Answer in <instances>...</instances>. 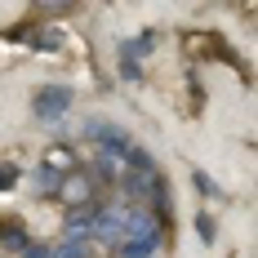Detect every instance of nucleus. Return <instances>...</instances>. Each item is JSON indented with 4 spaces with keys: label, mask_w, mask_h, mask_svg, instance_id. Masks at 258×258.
Returning a JSON list of instances; mask_svg holds the SVG:
<instances>
[{
    "label": "nucleus",
    "mask_w": 258,
    "mask_h": 258,
    "mask_svg": "<svg viewBox=\"0 0 258 258\" xmlns=\"http://www.w3.org/2000/svg\"><path fill=\"white\" fill-rule=\"evenodd\" d=\"M76 103V94L67 89V85H40L36 94H31V116L36 120H45V125H58L67 111Z\"/></svg>",
    "instance_id": "1"
},
{
    "label": "nucleus",
    "mask_w": 258,
    "mask_h": 258,
    "mask_svg": "<svg viewBox=\"0 0 258 258\" xmlns=\"http://www.w3.org/2000/svg\"><path fill=\"white\" fill-rule=\"evenodd\" d=\"M85 138H94V143H103L107 156H120L129 147V134L120 125H111V120H85V129H80Z\"/></svg>",
    "instance_id": "2"
},
{
    "label": "nucleus",
    "mask_w": 258,
    "mask_h": 258,
    "mask_svg": "<svg viewBox=\"0 0 258 258\" xmlns=\"http://www.w3.org/2000/svg\"><path fill=\"white\" fill-rule=\"evenodd\" d=\"M31 182H36V187H31L36 196H58V191H62V169H53V165H40V169L31 174Z\"/></svg>",
    "instance_id": "3"
},
{
    "label": "nucleus",
    "mask_w": 258,
    "mask_h": 258,
    "mask_svg": "<svg viewBox=\"0 0 258 258\" xmlns=\"http://www.w3.org/2000/svg\"><path fill=\"white\" fill-rule=\"evenodd\" d=\"M120 218L125 214H116V209H98V218H94L89 232L98 236V240H120Z\"/></svg>",
    "instance_id": "4"
},
{
    "label": "nucleus",
    "mask_w": 258,
    "mask_h": 258,
    "mask_svg": "<svg viewBox=\"0 0 258 258\" xmlns=\"http://www.w3.org/2000/svg\"><path fill=\"white\" fill-rule=\"evenodd\" d=\"M116 160H125V165H129V174H160V169H156V160L143 152V147H134V143H129V147L116 156Z\"/></svg>",
    "instance_id": "5"
},
{
    "label": "nucleus",
    "mask_w": 258,
    "mask_h": 258,
    "mask_svg": "<svg viewBox=\"0 0 258 258\" xmlns=\"http://www.w3.org/2000/svg\"><path fill=\"white\" fill-rule=\"evenodd\" d=\"M94 218H98V205H85V209H72V218H67V236H80L94 227Z\"/></svg>",
    "instance_id": "6"
},
{
    "label": "nucleus",
    "mask_w": 258,
    "mask_h": 258,
    "mask_svg": "<svg viewBox=\"0 0 258 258\" xmlns=\"http://www.w3.org/2000/svg\"><path fill=\"white\" fill-rule=\"evenodd\" d=\"M156 245H160V236L156 240H120L116 249H120V258H147V254H156Z\"/></svg>",
    "instance_id": "7"
},
{
    "label": "nucleus",
    "mask_w": 258,
    "mask_h": 258,
    "mask_svg": "<svg viewBox=\"0 0 258 258\" xmlns=\"http://www.w3.org/2000/svg\"><path fill=\"white\" fill-rule=\"evenodd\" d=\"M89 254V240H80V236H67L62 245H53V258H85Z\"/></svg>",
    "instance_id": "8"
},
{
    "label": "nucleus",
    "mask_w": 258,
    "mask_h": 258,
    "mask_svg": "<svg viewBox=\"0 0 258 258\" xmlns=\"http://www.w3.org/2000/svg\"><path fill=\"white\" fill-rule=\"evenodd\" d=\"M191 182H196V191H201V196H209V201H218V196H223V187L209 178L205 169H191Z\"/></svg>",
    "instance_id": "9"
},
{
    "label": "nucleus",
    "mask_w": 258,
    "mask_h": 258,
    "mask_svg": "<svg viewBox=\"0 0 258 258\" xmlns=\"http://www.w3.org/2000/svg\"><path fill=\"white\" fill-rule=\"evenodd\" d=\"M196 232H201V240H214V236H218V227H214V214H196Z\"/></svg>",
    "instance_id": "10"
},
{
    "label": "nucleus",
    "mask_w": 258,
    "mask_h": 258,
    "mask_svg": "<svg viewBox=\"0 0 258 258\" xmlns=\"http://www.w3.org/2000/svg\"><path fill=\"white\" fill-rule=\"evenodd\" d=\"M14 182H18V169L14 165H0V191H9Z\"/></svg>",
    "instance_id": "11"
},
{
    "label": "nucleus",
    "mask_w": 258,
    "mask_h": 258,
    "mask_svg": "<svg viewBox=\"0 0 258 258\" xmlns=\"http://www.w3.org/2000/svg\"><path fill=\"white\" fill-rule=\"evenodd\" d=\"M23 258H53V245H27Z\"/></svg>",
    "instance_id": "12"
},
{
    "label": "nucleus",
    "mask_w": 258,
    "mask_h": 258,
    "mask_svg": "<svg viewBox=\"0 0 258 258\" xmlns=\"http://www.w3.org/2000/svg\"><path fill=\"white\" fill-rule=\"evenodd\" d=\"M36 49H58V36H53V31H40V36H36Z\"/></svg>",
    "instance_id": "13"
},
{
    "label": "nucleus",
    "mask_w": 258,
    "mask_h": 258,
    "mask_svg": "<svg viewBox=\"0 0 258 258\" xmlns=\"http://www.w3.org/2000/svg\"><path fill=\"white\" fill-rule=\"evenodd\" d=\"M120 72H125V80H138V76H143V67H134V62H120Z\"/></svg>",
    "instance_id": "14"
}]
</instances>
